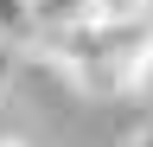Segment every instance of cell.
I'll list each match as a JSON object with an SVG mask.
<instances>
[{"instance_id":"cell-4","label":"cell","mask_w":153,"mask_h":147,"mask_svg":"<svg viewBox=\"0 0 153 147\" xmlns=\"http://www.w3.org/2000/svg\"><path fill=\"white\" fill-rule=\"evenodd\" d=\"M0 147H32V141L26 134H0Z\"/></svg>"},{"instance_id":"cell-1","label":"cell","mask_w":153,"mask_h":147,"mask_svg":"<svg viewBox=\"0 0 153 147\" xmlns=\"http://www.w3.org/2000/svg\"><path fill=\"white\" fill-rule=\"evenodd\" d=\"M83 13L96 26H140L153 19V0H83Z\"/></svg>"},{"instance_id":"cell-2","label":"cell","mask_w":153,"mask_h":147,"mask_svg":"<svg viewBox=\"0 0 153 147\" xmlns=\"http://www.w3.org/2000/svg\"><path fill=\"white\" fill-rule=\"evenodd\" d=\"M0 39H13V45H26L38 39V13H32V0H0Z\"/></svg>"},{"instance_id":"cell-3","label":"cell","mask_w":153,"mask_h":147,"mask_svg":"<svg viewBox=\"0 0 153 147\" xmlns=\"http://www.w3.org/2000/svg\"><path fill=\"white\" fill-rule=\"evenodd\" d=\"M19 64H26V45H13V39H0V96L13 90V77H19Z\"/></svg>"}]
</instances>
